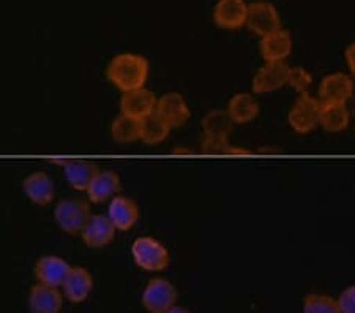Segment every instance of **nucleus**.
<instances>
[{"instance_id":"obj_26","label":"nucleus","mask_w":355,"mask_h":313,"mask_svg":"<svg viewBox=\"0 0 355 313\" xmlns=\"http://www.w3.org/2000/svg\"><path fill=\"white\" fill-rule=\"evenodd\" d=\"M302 313H341L336 298L329 294L310 293L303 299Z\"/></svg>"},{"instance_id":"obj_21","label":"nucleus","mask_w":355,"mask_h":313,"mask_svg":"<svg viewBox=\"0 0 355 313\" xmlns=\"http://www.w3.org/2000/svg\"><path fill=\"white\" fill-rule=\"evenodd\" d=\"M226 111L234 124H250L259 116V103L251 94H236L229 100Z\"/></svg>"},{"instance_id":"obj_4","label":"nucleus","mask_w":355,"mask_h":313,"mask_svg":"<svg viewBox=\"0 0 355 313\" xmlns=\"http://www.w3.org/2000/svg\"><path fill=\"white\" fill-rule=\"evenodd\" d=\"M90 217L89 204L83 199H64V201L57 204L54 210L57 225L65 232H70V235L83 232Z\"/></svg>"},{"instance_id":"obj_8","label":"nucleus","mask_w":355,"mask_h":313,"mask_svg":"<svg viewBox=\"0 0 355 313\" xmlns=\"http://www.w3.org/2000/svg\"><path fill=\"white\" fill-rule=\"evenodd\" d=\"M291 67L286 62H266L253 78L256 94H272L288 85Z\"/></svg>"},{"instance_id":"obj_14","label":"nucleus","mask_w":355,"mask_h":313,"mask_svg":"<svg viewBox=\"0 0 355 313\" xmlns=\"http://www.w3.org/2000/svg\"><path fill=\"white\" fill-rule=\"evenodd\" d=\"M71 266L59 256H43L35 264V278L40 283L60 288Z\"/></svg>"},{"instance_id":"obj_18","label":"nucleus","mask_w":355,"mask_h":313,"mask_svg":"<svg viewBox=\"0 0 355 313\" xmlns=\"http://www.w3.org/2000/svg\"><path fill=\"white\" fill-rule=\"evenodd\" d=\"M120 189H122V185H120V178L117 173H114V171H100L85 192H87V196L92 203H103L106 199L116 196Z\"/></svg>"},{"instance_id":"obj_2","label":"nucleus","mask_w":355,"mask_h":313,"mask_svg":"<svg viewBox=\"0 0 355 313\" xmlns=\"http://www.w3.org/2000/svg\"><path fill=\"white\" fill-rule=\"evenodd\" d=\"M135 263L147 272H158L169 266V252L153 237H137L131 246Z\"/></svg>"},{"instance_id":"obj_29","label":"nucleus","mask_w":355,"mask_h":313,"mask_svg":"<svg viewBox=\"0 0 355 313\" xmlns=\"http://www.w3.org/2000/svg\"><path fill=\"white\" fill-rule=\"evenodd\" d=\"M336 301L341 313H355V285L343 289Z\"/></svg>"},{"instance_id":"obj_11","label":"nucleus","mask_w":355,"mask_h":313,"mask_svg":"<svg viewBox=\"0 0 355 313\" xmlns=\"http://www.w3.org/2000/svg\"><path fill=\"white\" fill-rule=\"evenodd\" d=\"M248 18V3L245 0H220L215 5L214 19L215 24L227 31H236L246 26Z\"/></svg>"},{"instance_id":"obj_31","label":"nucleus","mask_w":355,"mask_h":313,"mask_svg":"<svg viewBox=\"0 0 355 313\" xmlns=\"http://www.w3.org/2000/svg\"><path fill=\"white\" fill-rule=\"evenodd\" d=\"M248 153H251V151L239 149V147H229L226 155H248Z\"/></svg>"},{"instance_id":"obj_20","label":"nucleus","mask_w":355,"mask_h":313,"mask_svg":"<svg viewBox=\"0 0 355 313\" xmlns=\"http://www.w3.org/2000/svg\"><path fill=\"white\" fill-rule=\"evenodd\" d=\"M64 173L73 189L87 190L100 169L95 163L87 160H70L64 163Z\"/></svg>"},{"instance_id":"obj_30","label":"nucleus","mask_w":355,"mask_h":313,"mask_svg":"<svg viewBox=\"0 0 355 313\" xmlns=\"http://www.w3.org/2000/svg\"><path fill=\"white\" fill-rule=\"evenodd\" d=\"M345 57H346V64L349 67V70H351L352 75H355V43H351L346 48Z\"/></svg>"},{"instance_id":"obj_10","label":"nucleus","mask_w":355,"mask_h":313,"mask_svg":"<svg viewBox=\"0 0 355 313\" xmlns=\"http://www.w3.org/2000/svg\"><path fill=\"white\" fill-rule=\"evenodd\" d=\"M155 114L162 121L168 124L171 128L182 127L191 116L185 99L177 92H169L159 96L157 101Z\"/></svg>"},{"instance_id":"obj_6","label":"nucleus","mask_w":355,"mask_h":313,"mask_svg":"<svg viewBox=\"0 0 355 313\" xmlns=\"http://www.w3.org/2000/svg\"><path fill=\"white\" fill-rule=\"evenodd\" d=\"M246 27L261 38L275 31H279L282 28V19H279L278 10L267 0H257V2L250 3Z\"/></svg>"},{"instance_id":"obj_27","label":"nucleus","mask_w":355,"mask_h":313,"mask_svg":"<svg viewBox=\"0 0 355 313\" xmlns=\"http://www.w3.org/2000/svg\"><path fill=\"white\" fill-rule=\"evenodd\" d=\"M313 84V76L311 73L305 70L302 67H292L289 71V79H288V85H291L295 92L300 94H306L310 90Z\"/></svg>"},{"instance_id":"obj_19","label":"nucleus","mask_w":355,"mask_h":313,"mask_svg":"<svg viewBox=\"0 0 355 313\" xmlns=\"http://www.w3.org/2000/svg\"><path fill=\"white\" fill-rule=\"evenodd\" d=\"M24 192L32 203L38 204V206H46L54 198L53 180L48 174L38 171V173L27 176L24 180Z\"/></svg>"},{"instance_id":"obj_24","label":"nucleus","mask_w":355,"mask_h":313,"mask_svg":"<svg viewBox=\"0 0 355 313\" xmlns=\"http://www.w3.org/2000/svg\"><path fill=\"white\" fill-rule=\"evenodd\" d=\"M171 130L173 128L153 112L141 121L139 139L144 141L146 144H159V142H163L168 138Z\"/></svg>"},{"instance_id":"obj_1","label":"nucleus","mask_w":355,"mask_h":313,"mask_svg":"<svg viewBox=\"0 0 355 313\" xmlns=\"http://www.w3.org/2000/svg\"><path fill=\"white\" fill-rule=\"evenodd\" d=\"M106 78L123 94L141 89L148 78V62L139 54H119L107 65Z\"/></svg>"},{"instance_id":"obj_12","label":"nucleus","mask_w":355,"mask_h":313,"mask_svg":"<svg viewBox=\"0 0 355 313\" xmlns=\"http://www.w3.org/2000/svg\"><path fill=\"white\" fill-rule=\"evenodd\" d=\"M64 296L59 288L44 283H35L28 291V309L32 313H59Z\"/></svg>"},{"instance_id":"obj_15","label":"nucleus","mask_w":355,"mask_h":313,"mask_svg":"<svg viewBox=\"0 0 355 313\" xmlns=\"http://www.w3.org/2000/svg\"><path fill=\"white\" fill-rule=\"evenodd\" d=\"M64 294L68 301L74 304L84 303L89 298V294L94 288V278H92L90 272L81 266H74L68 272L64 285Z\"/></svg>"},{"instance_id":"obj_23","label":"nucleus","mask_w":355,"mask_h":313,"mask_svg":"<svg viewBox=\"0 0 355 313\" xmlns=\"http://www.w3.org/2000/svg\"><path fill=\"white\" fill-rule=\"evenodd\" d=\"M232 125H234V122L227 111L214 110L202 119L204 136L227 139L229 133H231V130H232Z\"/></svg>"},{"instance_id":"obj_32","label":"nucleus","mask_w":355,"mask_h":313,"mask_svg":"<svg viewBox=\"0 0 355 313\" xmlns=\"http://www.w3.org/2000/svg\"><path fill=\"white\" fill-rule=\"evenodd\" d=\"M166 313H190V312H188V310L185 309V307H177V305H174L173 309L168 310Z\"/></svg>"},{"instance_id":"obj_17","label":"nucleus","mask_w":355,"mask_h":313,"mask_svg":"<svg viewBox=\"0 0 355 313\" xmlns=\"http://www.w3.org/2000/svg\"><path fill=\"white\" fill-rule=\"evenodd\" d=\"M107 217L116 226V230L128 231L139 219V209L131 198L114 196L110 204V210H107Z\"/></svg>"},{"instance_id":"obj_28","label":"nucleus","mask_w":355,"mask_h":313,"mask_svg":"<svg viewBox=\"0 0 355 313\" xmlns=\"http://www.w3.org/2000/svg\"><path fill=\"white\" fill-rule=\"evenodd\" d=\"M229 141L223 138H210L205 136L202 141V152L207 155H216V153H226L229 149Z\"/></svg>"},{"instance_id":"obj_25","label":"nucleus","mask_w":355,"mask_h":313,"mask_svg":"<svg viewBox=\"0 0 355 313\" xmlns=\"http://www.w3.org/2000/svg\"><path fill=\"white\" fill-rule=\"evenodd\" d=\"M111 133L112 138L120 142V144L135 142L141 136V121H136L133 117L120 114L111 125Z\"/></svg>"},{"instance_id":"obj_13","label":"nucleus","mask_w":355,"mask_h":313,"mask_svg":"<svg viewBox=\"0 0 355 313\" xmlns=\"http://www.w3.org/2000/svg\"><path fill=\"white\" fill-rule=\"evenodd\" d=\"M292 44L294 42H292L291 33L284 28H279L261 38L259 49L266 62H286L292 53Z\"/></svg>"},{"instance_id":"obj_22","label":"nucleus","mask_w":355,"mask_h":313,"mask_svg":"<svg viewBox=\"0 0 355 313\" xmlns=\"http://www.w3.org/2000/svg\"><path fill=\"white\" fill-rule=\"evenodd\" d=\"M349 122H351V114H349L346 105H322L319 125L325 132H345L349 127Z\"/></svg>"},{"instance_id":"obj_9","label":"nucleus","mask_w":355,"mask_h":313,"mask_svg":"<svg viewBox=\"0 0 355 313\" xmlns=\"http://www.w3.org/2000/svg\"><path fill=\"white\" fill-rule=\"evenodd\" d=\"M157 101L158 99L155 94H152L146 87L130 90V92H125L122 100H120V111L125 116L142 121V119L155 112Z\"/></svg>"},{"instance_id":"obj_16","label":"nucleus","mask_w":355,"mask_h":313,"mask_svg":"<svg viewBox=\"0 0 355 313\" xmlns=\"http://www.w3.org/2000/svg\"><path fill=\"white\" fill-rule=\"evenodd\" d=\"M114 232H116V226H114L110 217L92 215L81 235L85 246L90 248H101L112 241Z\"/></svg>"},{"instance_id":"obj_5","label":"nucleus","mask_w":355,"mask_h":313,"mask_svg":"<svg viewBox=\"0 0 355 313\" xmlns=\"http://www.w3.org/2000/svg\"><path fill=\"white\" fill-rule=\"evenodd\" d=\"M142 305L148 313H166L177 301V289L166 278H152L142 291Z\"/></svg>"},{"instance_id":"obj_7","label":"nucleus","mask_w":355,"mask_h":313,"mask_svg":"<svg viewBox=\"0 0 355 313\" xmlns=\"http://www.w3.org/2000/svg\"><path fill=\"white\" fill-rule=\"evenodd\" d=\"M354 94V81L345 73H331L319 85V101L322 105H346Z\"/></svg>"},{"instance_id":"obj_3","label":"nucleus","mask_w":355,"mask_h":313,"mask_svg":"<svg viewBox=\"0 0 355 313\" xmlns=\"http://www.w3.org/2000/svg\"><path fill=\"white\" fill-rule=\"evenodd\" d=\"M320 110H322V103L319 99H314L308 92L300 94L289 111V125L300 135L311 133L319 125Z\"/></svg>"}]
</instances>
